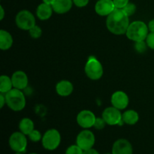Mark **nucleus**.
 I'll use <instances>...</instances> for the list:
<instances>
[{"instance_id": "nucleus-33", "label": "nucleus", "mask_w": 154, "mask_h": 154, "mask_svg": "<svg viewBox=\"0 0 154 154\" xmlns=\"http://www.w3.org/2000/svg\"><path fill=\"white\" fill-rule=\"evenodd\" d=\"M83 154H99V153L97 151V150H95V149L91 148L90 149V150H84Z\"/></svg>"}, {"instance_id": "nucleus-10", "label": "nucleus", "mask_w": 154, "mask_h": 154, "mask_svg": "<svg viewBox=\"0 0 154 154\" xmlns=\"http://www.w3.org/2000/svg\"><path fill=\"white\" fill-rule=\"evenodd\" d=\"M96 117L94 113L89 110H83L77 115L76 120L78 124L84 129H88L94 126Z\"/></svg>"}, {"instance_id": "nucleus-16", "label": "nucleus", "mask_w": 154, "mask_h": 154, "mask_svg": "<svg viewBox=\"0 0 154 154\" xmlns=\"http://www.w3.org/2000/svg\"><path fill=\"white\" fill-rule=\"evenodd\" d=\"M73 4V0H54L52 8L55 13L63 14L72 9Z\"/></svg>"}, {"instance_id": "nucleus-9", "label": "nucleus", "mask_w": 154, "mask_h": 154, "mask_svg": "<svg viewBox=\"0 0 154 154\" xmlns=\"http://www.w3.org/2000/svg\"><path fill=\"white\" fill-rule=\"evenodd\" d=\"M102 117L109 126L120 125L123 123L120 110L113 106L105 108L102 112Z\"/></svg>"}, {"instance_id": "nucleus-22", "label": "nucleus", "mask_w": 154, "mask_h": 154, "mask_svg": "<svg viewBox=\"0 0 154 154\" xmlns=\"http://www.w3.org/2000/svg\"><path fill=\"white\" fill-rule=\"evenodd\" d=\"M29 35L31 36L33 38H38L42 36V29L39 26L35 25L34 26L32 27L29 30Z\"/></svg>"}, {"instance_id": "nucleus-28", "label": "nucleus", "mask_w": 154, "mask_h": 154, "mask_svg": "<svg viewBox=\"0 0 154 154\" xmlns=\"http://www.w3.org/2000/svg\"><path fill=\"white\" fill-rule=\"evenodd\" d=\"M145 42L148 48H150L152 50H154V32L149 33Z\"/></svg>"}, {"instance_id": "nucleus-25", "label": "nucleus", "mask_w": 154, "mask_h": 154, "mask_svg": "<svg viewBox=\"0 0 154 154\" xmlns=\"http://www.w3.org/2000/svg\"><path fill=\"white\" fill-rule=\"evenodd\" d=\"M84 150L77 144L71 145L66 149V154H83Z\"/></svg>"}, {"instance_id": "nucleus-29", "label": "nucleus", "mask_w": 154, "mask_h": 154, "mask_svg": "<svg viewBox=\"0 0 154 154\" xmlns=\"http://www.w3.org/2000/svg\"><path fill=\"white\" fill-rule=\"evenodd\" d=\"M116 8L122 9L129 2V0H113Z\"/></svg>"}, {"instance_id": "nucleus-18", "label": "nucleus", "mask_w": 154, "mask_h": 154, "mask_svg": "<svg viewBox=\"0 0 154 154\" xmlns=\"http://www.w3.org/2000/svg\"><path fill=\"white\" fill-rule=\"evenodd\" d=\"M13 37L6 30H0V49L2 51H7L13 45Z\"/></svg>"}, {"instance_id": "nucleus-36", "label": "nucleus", "mask_w": 154, "mask_h": 154, "mask_svg": "<svg viewBox=\"0 0 154 154\" xmlns=\"http://www.w3.org/2000/svg\"><path fill=\"white\" fill-rule=\"evenodd\" d=\"M15 154H23L22 153H16Z\"/></svg>"}, {"instance_id": "nucleus-8", "label": "nucleus", "mask_w": 154, "mask_h": 154, "mask_svg": "<svg viewBox=\"0 0 154 154\" xmlns=\"http://www.w3.org/2000/svg\"><path fill=\"white\" fill-rule=\"evenodd\" d=\"M95 142V135L89 129H84L81 131L76 138V144L79 146L84 151L93 148Z\"/></svg>"}, {"instance_id": "nucleus-34", "label": "nucleus", "mask_w": 154, "mask_h": 154, "mask_svg": "<svg viewBox=\"0 0 154 154\" xmlns=\"http://www.w3.org/2000/svg\"><path fill=\"white\" fill-rule=\"evenodd\" d=\"M0 12H1V15H0V20H2L3 18L5 17V11L2 6H0Z\"/></svg>"}, {"instance_id": "nucleus-20", "label": "nucleus", "mask_w": 154, "mask_h": 154, "mask_svg": "<svg viewBox=\"0 0 154 154\" xmlns=\"http://www.w3.org/2000/svg\"><path fill=\"white\" fill-rule=\"evenodd\" d=\"M18 126H19L20 131L26 135H29L35 129L34 123L31 119L28 117L23 118L20 121Z\"/></svg>"}, {"instance_id": "nucleus-4", "label": "nucleus", "mask_w": 154, "mask_h": 154, "mask_svg": "<svg viewBox=\"0 0 154 154\" xmlns=\"http://www.w3.org/2000/svg\"><path fill=\"white\" fill-rule=\"evenodd\" d=\"M84 72L90 79L97 81L103 75V66L96 57H90L85 65Z\"/></svg>"}, {"instance_id": "nucleus-38", "label": "nucleus", "mask_w": 154, "mask_h": 154, "mask_svg": "<svg viewBox=\"0 0 154 154\" xmlns=\"http://www.w3.org/2000/svg\"><path fill=\"white\" fill-rule=\"evenodd\" d=\"M104 154H112V153H104Z\"/></svg>"}, {"instance_id": "nucleus-15", "label": "nucleus", "mask_w": 154, "mask_h": 154, "mask_svg": "<svg viewBox=\"0 0 154 154\" xmlns=\"http://www.w3.org/2000/svg\"><path fill=\"white\" fill-rule=\"evenodd\" d=\"M74 90V86L72 82L67 80H63L59 81L56 85L57 93L63 97H67L72 93Z\"/></svg>"}, {"instance_id": "nucleus-30", "label": "nucleus", "mask_w": 154, "mask_h": 154, "mask_svg": "<svg viewBox=\"0 0 154 154\" xmlns=\"http://www.w3.org/2000/svg\"><path fill=\"white\" fill-rule=\"evenodd\" d=\"M90 0H73V3L78 8H84L88 5Z\"/></svg>"}, {"instance_id": "nucleus-19", "label": "nucleus", "mask_w": 154, "mask_h": 154, "mask_svg": "<svg viewBox=\"0 0 154 154\" xmlns=\"http://www.w3.org/2000/svg\"><path fill=\"white\" fill-rule=\"evenodd\" d=\"M122 118L124 123L129 126H133L139 120V115L135 110H127L122 114Z\"/></svg>"}, {"instance_id": "nucleus-11", "label": "nucleus", "mask_w": 154, "mask_h": 154, "mask_svg": "<svg viewBox=\"0 0 154 154\" xmlns=\"http://www.w3.org/2000/svg\"><path fill=\"white\" fill-rule=\"evenodd\" d=\"M111 102L113 107L119 110H124L127 108L129 103L128 95L123 91H116L112 94Z\"/></svg>"}, {"instance_id": "nucleus-7", "label": "nucleus", "mask_w": 154, "mask_h": 154, "mask_svg": "<svg viewBox=\"0 0 154 154\" xmlns=\"http://www.w3.org/2000/svg\"><path fill=\"white\" fill-rule=\"evenodd\" d=\"M11 149L16 153H23L27 147L26 135L20 131L15 132L11 135L8 140Z\"/></svg>"}, {"instance_id": "nucleus-31", "label": "nucleus", "mask_w": 154, "mask_h": 154, "mask_svg": "<svg viewBox=\"0 0 154 154\" xmlns=\"http://www.w3.org/2000/svg\"><path fill=\"white\" fill-rule=\"evenodd\" d=\"M5 105H6L5 94H4V93H0V108H3Z\"/></svg>"}, {"instance_id": "nucleus-13", "label": "nucleus", "mask_w": 154, "mask_h": 154, "mask_svg": "<svg viewBox=\"0 0 154 154\" xmlns=\"http://www.w3.org/2000/svg\"><path fill=\"white\" fill-rule=\"evenodd\" d=\"M111 153L112 154H133V147L128 140L120 138L113 144Z\"/></svg>"}, {"instance_id": "nucleus-27", "label": "nucleus", "mask_w": 154, "mask_h": 154, "mask_svg": "<svg viewBox=\"0 0 154 154\" xmlns=\"http://www.w3.org/2000/svg\"><path fill=\"white\" fill-rule=\"evenodd\" d=\"M106 125V122L105 121V120L102 117H96V122H95V124L93 127L95 129H98V130H101V129H104Z\"/></svg>"}, {"instance_id": "nucleus-23", "label": "nucleus", "mask_w": 154, "mask_h": 154, "mask_svg": "<svg viewBox=\"0 0 154 154\" xmlns=\"http://www.w3.org/2000/svg\"><path fill=\"white\" fill-rule=\"evenodd\" d=\"M122 10L128 17H130L133 15L136 11V5L134 3L129 2L123 8H122Z\"/></svg>"}, {"instance_id": "nucleus-26", "label": "nucleus", "mask_w": 154, "mask_h": 154, "mask_svg": "<svg viewBox=\"0 0 154 154\" xmlns=\"http://www.w3.org/2000/svg\"><path fill=\"white\" fill-rule=\"evenodd\" d=\"M147 45L146 43V42L144 41H141V42H135V48L136 50V51L140 54H142V53L145 52L146 50H147Z\"/></svg>"}, {"instance_id": "nucleus-37", "label": "nucleus", "mask_w": 154, "mask_h": 154, "mask_svg": "<svg viewBox=\"0 0 154 154\" xmlns=\"http://www.w3.org/2000/svg\"><path fill=\"white\" fill-rule=\"evenodd\" d=\"M29 154H38V153H29Z\"/></svg>"}, {"instance_id": "nucleus-2", "label": "nucleus", "mask_w": 154, "mask_h": 154, "mask_svg": "<svg viewBox=\"0 0 154 154\" xmlns=\"http://www.w3.org/2000/svg\"><path fill=\"white\" fill-rule=\"evenodd\" d=\"M148 34V26L145 23L141 20H135L131 23L126 32V37L135 42L145 41Z\"/></svg>"}, {"instance_id": "nucleus-14", "label": "nucleus", "mask_w": 154, "mask_h": 154, "mask_svg": "<svg viewBox=\"0 0 154 154\" xmlns=\"http://www.w3.org/2000/svg\"><path fill=\"white\" fill-rule=\"evenodd\" d=\"M13 87L15 89L23 90L26 88L29 80L26 74L23 71H16L11 76Z\"/></svg>"}, {"instance_id": "nucleus-17", "label": "nucleus", "mask_w": 154, "mask_h": 154, "mask_svg": "<svg viewBox=\"0 0 154 154\" xmlns=\"http://www.w3.org/2000/svg\"><path fill=\"white\" fill-rule=\"evenodd\" d=\"M53 11H54V9L52 6L42 2L37 7L36 16L41 20H47L51 17Z\"/></svg>"}, {"instance_id": "nucleus-35", "label": "nucleus", "mask_w": 154, "mask_h": 154, "mask_svg": "<svg viewBox=\"0 0 154 154\" xmlns=\"http://www.w3.org/2000/svg\"><path fill=\"white\" fill-rule=\"evenodd\" d=\"M42 1H43V2L45 3V4L49 5L51 6H52V5L54 4V0H42Z\"/></svg>"}, {"instance_id": "nucleus-5", "label": "nucleus", "mask_w": 154, "mask_h": 154, "mask_svg": "<svg viewBox=\"0 0 154 154\" xmlns=\"http://www.w3.org/2000/svg\"><path fill=\"white\" fill-rule=\"evenodd\" d=\"M61 143V135L56 129L47 130L42 136V144L44 148L48 150H55Z\"/></svg>"}, {"instance_id": "nucleus-24", "label": "nucleus", "mask_w": 154, "mask_h": 154, "mask_svg": "<svg viewBox=\"0 0 154 154\" xmlns=\"http://www.w3.org/2000/svg\"><path fill=\"white\" fill-rule=\"evenodd\" d=\"M29 138L32 142H38V141H42V133L39 132L37 129H34L29 135H28Z\"/></svg>"}, {"instance_id": "nucleus-3", "label": "nucleus", "mask_w": 154, "mask_h": 154, "mask_svg": "<svg viewBox=\"0 0 154 154\" xmlns=\"http://www.w3.org/2000/svg\"><path fill=\"white\" fill-rule=\"evenodd\" d=\"M6 105L14 111H20L26 107V101L22 90L13 88L5 94Z\"/></svg>"}, {"instance_id": "nucleus-21", "label": "nucleus", "mask_w": 154, "mask_h": 154, "mask_svg": "<svg viewBox=\"0 0 154 154\" xmlns=\"http://www.w3.org/2000/svg\"><path fill=\"white\" fill-rule=\"evenodd\" d=\"M11 78L8 75H1L0 77V93L6 94L13 89Z\"/></svg>"}, {"instance_id": "nucleus-6", "label": "nucleus", "mask_w": 154, "mask_h": 154, "mask_svg": "<svg viewBox=\"0 0 154 154\" xmlns=\"http://www.w3.org/2000/svg\"><path fill=\"white\" fill-rule=\"evenodd\" d=\"M15 23L20 29L29 31L35 25V17L29 11L22 10L17 14Z\"/></svg>"}, {"instance_id": "nucleus-1", "label": "nucleus", "mask_w": 154, "mask_h": 154, "mask_svg": "<svg viewBox=\"0 0 154 154\" xmlns=\"http://www.w3.org/2000/svg\"><path fill=\"white\" fill-rule=\"evenodd\" d=\"M129 24V17L122 9L115 8L106 18V27L108 31L116 35L126 34Z\"/></svg>"}, {"instance_id": "nucleus-32", "label": "nucleus", "mask_w": 154, "mask_h": 154, "mask_svg": "<svg viewBox=\"0 0 154 154\" xmlns=\"http://www.w3.org/2000/svg\"><path fill=\"white\" fill-rule=\"evenodd\" d=\"M147 26H148V29L150 32H154V19L151 20L148 23Z\"/></svg>"}, {"instance_id": "nucleus-12", "label": "nucleus", "mask_w": 154, "mask_h": 154, "mask_svg": "<svg viewBox=\"0 0 154 154\" xmlns=\"http://www.w3.org/2000/svg\"><path fill=\"white\" fill-rule=\"evenodd\" d=\"M115 8L113 0H98L95 5V11L102 17H108Z\"/></svg>"}]
</instances>
